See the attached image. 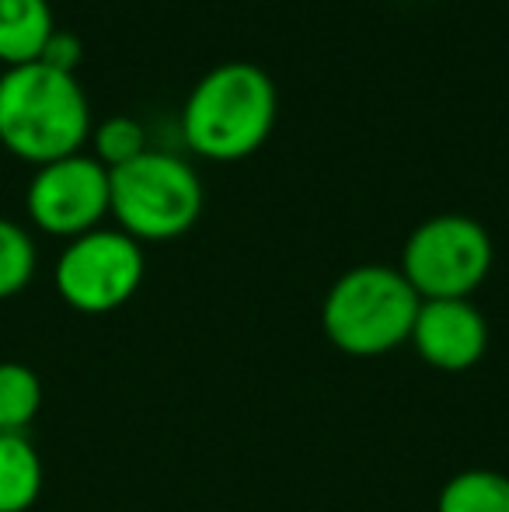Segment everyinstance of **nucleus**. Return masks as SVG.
<instances>
[{
    "label": "nucleus",
    "mask_w": 509,
    "mask_h": 512,
    "mask_svg": "<svg viewBox=\"0 0 509 512\" xmlns=\"http://www.w3.org/2000/svg\"><path fill=\"white\" fill-rule=\"evenodd\" d=\"M91 136V108L74 74L25 63L0 74V143L35 168L81 154Z\"/></svg>",
    "instance_id": "obj_1"
},
{
    "label": "nucleus",
    "mask_w": 509,
    "mask_h": 512,
    "mask_svg": "<svg viewBox=\"0 0 509 512\" xmlns=\"http://www.w3.org/2000/svg\"><path fill=\"white\" fill-rule=\"evenodd\" d=\"M276 84L245 60L220 63L196 81L182 108V140L206 161H241L276 126Z\"/></svg>",
    "instance_id": "obj_2"
},
{
    "label": "nucleus",
    "mask_w": 509,
    "mask_h": 512,
    "mask_svg": "<svg viewBox=\"0 0 509 512\" xmlns=\"http://www.w3.org/2000/svg\"><path fill=\"white\" fill-rule=\"evenodd\" d=\"M419 293L401 269L356 265L332 283L321 307V324L335 349L346 356H384L412 335Z\"/></svg>",
    "instance_id": "obj_3"
},
{
    "label": "nucleus",
    "mask_w": 509,
    "mask_h": 512,
    "mask_svg": "<svg viewBox=\"0 0 509 512\" xmlns=\"http://www.w3.org/2000/svg\"><path fill=\"white\" fill-rule=\"evenodd\" d=\"M203 182L189 161L147 150L109 171V213L133 241H175L203 216Z\"/></svg>",
    "instance_id": "obj_4"
},
{
    "label": "nucleus",
    "mask_w": 509,
    "mask_h": 512,
    "mask_svg": "<svg viewBox=\"0 0 509 512\" xmlns=\"http://www.w3.org/2000/svg\"><path fill=\"white\" fill-rule=\"evenodd\" d=\"M492 269V237L461 213L429 216L408 234L401 276L419 300H468Z\"/></svg>",
    "instance_id": "obj_5"
},
{
    "label": "nucleus",
    "mask_w": 509,
    "mask_h": 512,
    "mask_svg": "<svg viewBox=\"0 0 509 512\" xmlns=\"http://www.w3.org/2000/svg\"><path fill=\"white\" fill-rule=\"evenodd\" d=\"M143 248L123 230H88L63 248L56 262V293L81 314H109L133 300L143 283Z\"/></svg>",
    "instance_id": "obj_6"
},
{
    "label": "nucleus",
    "mask_w": 509,
    "mask_h": 512,
    "mask_svg": "<svg viewBox=\"0 0 509 512\" xmlns=\"http://www.w3.org/2000/svg\"><path fill=\"white\" fill-rule=\"evenodd\" d=\"M25 209L39 230L74 237L98 230L109 216V168L88 154H70L35 168L25 192Z\"/></svg>",
    "instance_id": "obj_7"
},
{
    "label": "nucleus",
    "mask_w": 509,
    "mask_h": 512,
    "mask_svg": "<svg viewBox=\"0 0 509 512\" xmlns=\"http://www.w3.org/2000/svg\"><path fill=\"white\" fill-rule=\"evenodd\" d=\"M408 342L429 366L461 373L485 356L489 324L471 300H422Z\"/></svg>",
    "instance_id": "obj_8"
},
{
    "label": "nucleus",
    "mask_w": 509,
    "mask_h": 512,
    "mask_svg": "<svg viewBox=\"0 0 509 512\" xmlns=\"http://www.w3.org/2000/svg\"><path fill=\"white\" fill-rule=\"evenodd\" d=\"M56 32L49 0H0V63H35Z\"/></svg>",
    "instance_id": "obj_9"
},
{
    "label": "nucleus",
    "mask_w": 509,
    "mask_h": 512,
    "mask_svg": "<svg viewBox=\"0 0 509 512\" xmlns=\"http://www.w3.org/2000/svg\"><path fill=\"white\" fill-rule=\"evenodd\" d=\"M42 492V460L25 432H0V512H28Z\"/></svg>",
    "instance_id": "obj_10"
},
{
    "label": "nucleus",
    "mask_w": 509,
    "mask_h": 512,
    "mask_svg": "<svg viewBox=\"0 0 509 512\" xmlns=\"http://www.w3.org/2000/svg\"><path fill=\"white\" fill-rule=\"evenodd\" d=\"M436 512H509V478L496 471H461L443 485Z\"/></svg>",
    "instance_id": "obj_11"
},
{
    "label": "nucleus",
    "mask_w": 509,
    "mask_h": 512,
    "mask_svg": "<svg viewBox=\"0 0 509 512\" xmlns=\"http://www.w3.org/2000/svg\"><path fill=\"white\" fill-rule=\"evenodd\" d=\"M42 408V384L32 366L0 363V432H25Z\"/></svg>",
    "instance_id": "obj_12"
},
{
    "label": "nucleus",
    "mask_w": 509,
    "mask_h": 512,
    "mask_svg": "<svg viewBox=\"0 0 509 512\" xmlns=\"http://www.w3.org/2000/svg\"><path fill=\"white\" fill-rule=\"evenodd\" d=\"M35 244L25 227L0 216V300H11L32 283Z\"/></svg>",
    "instance_id": "obj_13"
},
{
    "label": "nucleus",
    "mask_w": 509,
    "mask_h": 512,
    "mask_svg": "<svg viewBox=\"0 0 509 512\" xmlns=\"http://www.w3.org/2000/svg\"><path fill=\"white\" fill-rule=\"evenodd\" d=\"M91 133H95V161H102L109 171L150 150L143 126L129 115H112V119L98 122Z\"/></svg>",
    "instance_id": "obj_14"
},
{
    "label": "nucleus",
    "mask_w": 509,
    "mask_h": 512,
    "mask_svg": "<svg viewBox=\"0 0 509 512\" xmlns=\"http://www.w3.org/2000/svg\"><path fill=\"white\" fill-rule=\"evenodd\" d=\"M81 60H84L81 39H77L74 32H60V28H56V32L49 35L46 49H42V56H39V63H46V67L60 70V74H77Z\"/></svg>",
    "instance_id": "obj_15"
}]
</instances>
